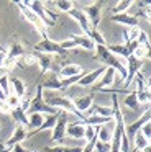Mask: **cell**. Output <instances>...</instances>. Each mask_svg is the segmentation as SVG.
I'll return each instance as SVG.
<instances>
[{"mask_svg": "<svg viewBox=\"0 0 151 152\" xmlns=\"http://www.w3.org/2000/svg\"><path fill=\"white\" fill-rule=\"evenodd\" d=\"M59 46H61V49L64 51V53H67V51H72V49H76V43L74 41L71 39V38H69V39H64V41H61V43H59Z\"/></svg>", "mask_w": 151, "mask_h": 152, "instance_id": "obj_40", "label": "cell"}, {"mask_svg": "<svg viewBox=\"0 0 151 152\" xmlns=\"http://www.w3.org/2000/svg\"><path fill=\"white\" fill-rule=\"evenodd\" d=\"M0 129H2V126H0Z\"/></svg>", "mask_w": 151, "mask_h": 152, "instance_id": "obj_51", "label": "cell"}, {"mask_svg": "<svg viewBox=\"0 0 151 152\" xmlns=\"http://www.w3.org/2000/svg\"><path fill=\"white\" fill-rule=\"evenodd\" d=\"M113 118H104V116H97V115H89L85 116V123L84 124L94 126V128H98V126H104L107 123H110Z\"/></svg>", "mask_w": 151, "mask_h": 152, "instance_id": "obj_25", "label": "cell"}, {"mask_svg": "<svg viewBox=\"0 0 151 152\" xmlns=\"http://www.w3.org/2000/svg\"><path fill=\"white\" fill-rule=\"evenodd\" d=\"M41 87H43V90L46 88V90H54V92H61V90H62L61 80H59L58 77H53V79H49V80H46V82H43Z\"/></svg>", "mask_w": 151, "mask_h": 152, "instance_id": "obj_30", "label": "cell"}, {"mask_svg": "<svg viewBox=\"0 0 151 152\" xmlns=\"http://www.w3.org/2000/svg\"><path fill=\"white\" fill-rule=\"evenodd\" d=\"M131 141H133V149L138 151V152H143L144 149L150 147V141H148L146 137H143L140 132H136V134L131 137Z\"/></svg>", "mask_w": 151, "mask_h": 152, "instance_id": "obj_26", "label": "cell"}, {"mask_svg": "<svg viewBox=\"0 0 151 152\" xmlns=\"http://www.w3.org/2000/svg\"><path fill=\"white\" fill-rule=\"evenodd\" d=\"M43 121H44V115H39V113H28V128H33V131L38 129L39 126L43 124Z\"/></svg>", "mask_w": 151, "mask_h": 152, "instance_id": "obj_28", "label": "cell"}, {"mask_svg": "<svg viewBox=\"0 0 151 152\" xmlns=\"http://www.w3.org/2000/svg\"><path fill=\"white\" fill-rule=\"evenodd\" d=\"M95 151L97 152H110V144H105V142H95Z\"/></svg>", "mask_w": 151, "mask_h": 152, "instance_id": "obj_44", "label": "cell"}, {"mask_svg": "<svg viewBox=\"0 0 151 152\" xmlns=\"http://www.w3.org/2000/svg\"><path fill=\"white\" fill-rule=\"evenodd\" d=\"M23 61H25L26 66H36V54H25Z\"/></svg>", "mask_w": 151, "mask_h": 152, "instance_id": "obj_43", "label": "cell"}, {"mask_svg": "<svg viewBox=\"0 0 151 152\" xmlns=\"http://www.w3.org/2000/svg\"><path fill=\"white\" fill-rule=\"evenodd\" d=\"M95 142H97V139H92V141L85 142V145L82 147V152H94L95 151Z\"/></svg>", "mask_w": 151, "mask_h": 152, "instance_id": "obj_45", "label": "cell"}, {"mask_svg": "<svg viewBox=\"0 0 151 152\" xmlns=\"http://www.w3.org/2000/svg\"><path fill=\"white\" fill-rule=\"evenodd\" d=\"M151 93H150V87L144 88L143 92H136V98H138V103L140 105H150V98H151Z\"/></svg>", "mask_w": 151, "mask_h": 152, "instance_id": "obj_35", "label": "cell"}, {"mask_svg": "<svg viewBox=\"0 0 151 152\" xmlns=\"http://www.w3.org/2000/svg\"><path fill=\"white\" fill-rule=\"evenodd\" d=\"M8 83H10V93L16 95L18 98L25 96V93H26V85H25V82H23L20 77H10Z\"/></svg>", "mask_w": 151, "mask_h": 152, "instance_id": "obj_18", "label": "cell"}, {"mask_svg": "<svg viewBox=\"0 0 151 152\" xmlns=\"http://www.w3.org/2000/svg\"><path fill=\"white\" fill-rule=\"evenodd\" d=\"M67 113L59 111L56 126L51 129V142H62L66 137V126H67Z\"/></svg>", "mask_w": 151, "mask_h": 152, "instance_id": "obj_4", "label": "cell"}, {"mask_svg": "<svg viewBox=\"0 0 151 152\" xmlns=\"http://www.w3.org/2000/svg\"><path fill=\"white\" fill-rule=\"evenodd\" d=\"M28 113H39V115H58L59 110L56 108H51V106L46 103L44 96H43V87L41 83L36 85V93L35 96L31 98V103H30V108H28Z\"/></svg>", "mask_w": 151, "mask_h": 152, "instance_id": "obj_1", "label": "cell"}, {"mask_svg": "<svg viewBox=\"0 0 151 152\" xmlns=\"http://www.w3.org/2000/svg\"><path fill=\"white\" fill-rule=\"evenodd\" d=\"M112 136H113V119L110 123L104 126H98L97 128V141L98 142H105V144H110Z\"/></svg>", "mask_w": 151, "mask_h": 152, "instance_id": "obj_15", "label": "cell"}, {"mask_svg": "<svg viewBox=\"0 0 151 152\" xmlns=\"http://www.w3.org/2000/svg\"><path fill=\"white\" fill-rule=\"evenodd\" d=\"M110 21H113V23H120V25H125V26H128V28L138 26V17H135V15H128V13L113 15V17H110Z\"/></svg>", "mask_w": 151, "mask_h": 152, "instance_id": "obj_19", "label": "cell"}, {"mask_svg": "<svg viewBox=\"0 0 151 152\" xmlns=\"http://www.w3.org/2000/svg\"><path fill=\"white\" fill-rule=\"evenodd\" d=\"M104 70H105V67L100 66V67H97L95 70H92V72L84 74V75L79 79L77 85H79V87H92V85H94V83L98 80V77L104 74Z\"/></svg>", "mask_w": 151, "mask_h": 152, "instance_id": "obj_12", "label": "cell"}, {"mask_svg": "<svg viewBox=\"0 0 151 152\" xmlns=\"http://www.w3.org/2000/svg\"><path fill=\"white\" fill-rule=\"evenodd\" d=\"M59 115V113H58ZM58 115H49L44 118V121H43V124L39 126L38 129H35V131H30L28 134H26V139L33 137V136H36L38 132H43V131H51L53 128L56 126V121H58Z\"/></svg>", "mask_w": 151, "mask_h": 152, "instance_id": "obj_16", "label": "cell"}, {"mask_svg": "<svg viewBox=\"0 0 151 152\" xmlns=\"http://www.w3.org/2000/svg\"><path fill=\"white\" fill-rule=\"evenodd\" d=\"M44 152H82V147H76V145H64L59 144L54 147H44Z\"/></svg>", "mask_w": 151, "mask_h": 152, "instance_id": "obj_27", "label": "cell"}, {"mask_svg": "<svg viewBox=\"0 0 151 152\" xmlns=\"http://www.w3.org/2000/svg\"><path fill=\"white\" fill-rule=\"evenodd\" d=\"M107 49L115 57H120V59H128V56H130V53H128L125 44H107Z\"/></svg>", "mask_w": 151, "mask_h": 152, "instance_id": "obj_23", "label": "cell"}, {"mask_svg": "<svg viewBox=\"0 0 151 152\" xmlns=\"http://www.w3.org/2000/svg\"><path fill=\"white\" fill-rule=\"evenodd\" d=\"M5 98H7V95L2 92V90H0V100H2V102H5Z\"/></svg>", "mask_w": 151, "mask_h": 152, "instance_id": "obj_48", "label": "cell"}, {"mask_svg": "<svg viewBox=\"0 0 151 152\" xmlns=\"http://www.w3.org/2000/svg\"><path fill=\"white\" fill-rule=\"evenodd\" d=\"M54 4H56V7H58V10L64 12V13H69V12L76 7V2H72V0H58Z\"/></svg>", "mask_w": 151, "mask_h": 152, "instance_id": "obj_32", "label": "cell"}, {"mask_svg": "<svg viewBox=\"0 0 151 152\" xmlns=\"http://www.w3.org/2000/svg\"><path fill=\"white\" fill-rule=\"evenodd\" d=\"M148 54H150V49H146V48H143V46H138L136 49L131 53V56L135 57V59H138V61H148Z\"/></svg>", "mask_w": 151, "mask_h": 152, "instance_id": "obj_33", "label": "cell"}, {"mask_svg": "<svg viewBox=\"0 0 151 152\" xmlns=\"http://www.w3.org/2000/svg\"><path fill=\"white\" fill-rule=\"evenodd\" d=\"M84 74V69H82V66H79V64H66V66L61 67V70H59V75L58 79H69V77H76V75H82Z\"/></svg>", "mask_w": 151, "mask_h": 152, "instance_id": "obj_14", "label": "cell"}, {"mask_svg": "<svg viewBox=\"0 0 151 152\" xmlns=\"http://www.w3.org/2000/svg\"><path fill=\"white\" fill-rule=\"evenodd\" d=\"M7 53V59H13V61H18L20 57H23L26 54L25 48H23V44L20 43V41L13 39L12 43L8 44V49H5Z\"/></svg>", "mask_w": 151, "mask_h": 152, "instance_id": "obj_13", "label": "cell"}, {"mask_svg": "<svg viewBox=\"0 0 151 152\" xmlns=\"http://www.w3.org/2000/svg\"><path fill=\"white\" fill-rule=\"evenodd\" d=\"M133 4H135V2H131V0H121V2H118V4L112 8V13H113V15L127 13V10L133 7Z\"/></svg>", "mask_w": 151, "mask_h": 152, "instance_id": "obj_29", "label": "cell"}, {"mask_svg": "<svg viewBox=\"0 0 151 152\" xmlns=\"http://www.w3.org/2000/svg\"><path fill=\"white\" fill-rule=\"evenodd\" d=\"M51 64H53V57L51 56L36 53V66H39V69H41L39 75H44V74L51 69Z\"/></svg>", "mask_w": 151, "mask_h": 152, "instance_id": "obj_21", "label": "cell"}, {"mask_svg": "<svg viewBox=\"0 0 151 152\" xmlns=\"http://www.w3.org/2000/svg\"><path fill=\"white\" fill-rule=\"evenodd\" d=\"M35 51L39 54H48V56H53V54H66L64 51L61 49L58 41H53V39H49V38L41 39L38 44H35Z\"/></svg>", "mask_w": 151, "mask_h": 152, "instance_id": "obj_6", "label": "cell"}, {"mask_svg": "<svg viewBox=\"0 0 151 152\" xmlns=\"http://www.w3.org/2000/svg\"><path fill=\"white\" fill-rule=\"evenodd\" d=\"M94 93H90V95H85V96H79V98H74L72 100V103H74V108L77 110V113H81L82 116L87 115L89 110L92 108V105H94Z\"/></svg>", "mask_w": 151, "mask_h": 152, "instance_id": "obj_10", "label": "cell"}, {"mask_svg": "<svg viewBox=\"0 0 151 152\" xmlns=\"http://www.w3.org/2000/svg\"><path fill=\"white\" fill-rule=\"evenodd\" d=\"M30 103H31V96H21V98H20V106L18 108L20 110H23V111L26 113V115H28V108H30Z\"/></svg>", "mask_w": 151, "mask_h": 152, "instance_id": "obj_41", "label": "cell"}, {"mask_svg": "<svg viewBox=\"0 0 151 152\" xmlns=\"http://www.w3.org/2000/svg\"><path fill=\"white\" fill-rule=\"evenodd\" d=\"M26 134H28V129L21 124H16L13 132H12V136L5 141V145L7 147H12L15 144H21L23 141H26Z\"/></svg>", "mask_w": 151, "mask_h": 152, "instance_id": "obj_11", "label": "cell"}, {"mask_svg": "<svg viewBox=\"0 0 151 152\" xmlns=\"http://www.w3.org/2000/svg\"><path fill=\"white\" fill-rule=\"evenodd\" d=\"M140 134L143 136V137H146L148 141L151 139V123H150V121L144 123V124H143V128L140 129Z\"/></svg>", "mask_w": 151, "mask_h": 152, "instance_id": "obj_42", "label": "cell"}, {"mask_svg": "<svg viewBox=\"0 0 151 152\" xmlns=\"http://www.w3.org/2000/svg\"><path fill=\"white\" fill-rule=\"evenodd\" d=\"M5 105L8 106L10 110L18 108V106H20V98L16 95H13V93H8V95H7V98H5Z\"/></svg>", "mask_w": 151, "mask_h": 152, "instance_id": "obj_36", "label": "cell"}, {"mask_svg": "<svg viewBox=\"0 0 151 152\" xmlns=\"http://www.w3.org/2000/svg\"><path fill=\"white\" fill-rule=\"evenodd\" d=\"M10 152H30L26 147H23V144H15L10 147Z\"/></svg>", "mask_w": 151, "mask_h": 152, "instance_id": "obj_46", "label": "cell"}, {"mask_svg": "<svg viewBox=\"0 0 151 152\" xmlns=\"http://www.w3.org/2000/svg\"><path fill=\"white\" fill-rule=\"evenodd\" d=\"M140 31H141L140 26H133V28H130V30H125V31H123L125 41H136V38H138V34H140Z\"/></svg>", "mask_w": 151, "mask_h": 152, "instance_id": "obj_34", "label": "cell"}, {"mask_svg": "<svg viewBox=\"0 0 151 152\" xmlns=\"http://www.w3.org/2000/svg\"><path fill=\"white\" fill-rule=\"evenodd\" d=\"M46 103H48L51 108H56V110H59V111L79 116V118H81V123H85V116H82L81 113H77V110L74 108V103H72V98H69V96H66V95L53 96V98H49Z\"/></svg>", "mask_w": 151, "mask_h": 152, "instance_id": "obj_2", "label": "cell"}, {"mask_svg": "<svg viewBox=\"0 0 151 152\" xmlns=\"http://www.w3.org/2000/svg\"><path fill=\"white\" fill-rule=\"evenodd\" d=\"M84 75V74H82ZM82 75H76V77H69V79H61V85H62V90H67L71 85H74V83L79 82V79H81Z\"/></svg>", "mask_w": 151, "mask_h": 152, "instance_id": "obj_38", "label": "cell"}, {"mask_svg": "<svg viewBox=\"0 0 151 152\" xmlns=\"http://www.w3.org/2000/svg\"><path fill=\"white\" fill-rule=\"evenodd\" d=\"M30 152H36V151H30Z\"/></svg>", "mask_w": 151, "mask_h": 152, "instance_id": "obj_50", "label": "cell"}, {"mask_svg": "<svg viewBox=\"0 0 151 152\" xmlns=\"http://www.w3.org/2000/svg\"><path fill=\"white\" fill-rule=\"evenodd\" d=\"M10 116L13 118V121H15L16 124H21V126H25L26 129H30L28 128V115H26L23 110H20V108L10 110Z\"/></svg>", "mask_w": 151, "mask_h": 152, "instance_id": "obj_22", "label": "cell"}, {"mask_svg": "<svg viewBox=\"0 0 151 152\" xmlns=\"http://www.w3.org/2000/svg\"><path fill=\"white\" fill-rule=\"evenodd\" d=\"M136 43L140 44V46H143V48H146V49H150V38H148V34L144 33L143 30L140 31V34H138Z\"/></svg>", "mask_w": 151, "mask_h": 152, "instance_id": "obj_39", "label": "cell"}, {"mask_svg": "<svg viewBox=\"0 0 151 152\" xmlns=\"http://www.w3.org/2000/svg\"><path fill=\"white\" fill-rule=\"evenodd\" d=\"M71 39L76 43L77 48H84V49H87V51H94L95 49V44L92 43L90 38L85 36V34H72Z\"/></svg>", "mask_w": 151, "mask_h": 152, "instance_id": "obj_20", "label": "cell"}, {"mask_svg": "<svg viewBox=\"0 0 151 152\" xmlns=\"http://www.w3.org/2000/svg\"><path fill=\"white\" fill-rule=\"evenodd\" d=\"M123 103H125V106H128L130 110H136L138 108V98H136V92L135 90H130V92L125 95V100H123Z\"/></svg>", "mask_w": 151, "mask_h": 152, "instance_id": "obj_31", "label": "cell"}, {"mask_svg": "<svg viewBox=\"0 0 151 152\" xmlns=\"http://www.w3.org/2000/svg\"><path fill=\"white\" fill-rule=\"evenodd\" d=\"M84 139H85V142L92 141V139H97V128H94V126H89V124H85Z\"/></svg>", "mask_w": 151, "mask_h": 152, "instance_id": "obj_37", "label": "cell"}, {"mask_svg": "<svg viewBox=\"0 0 151 152\" xmlns=\"http://www.w3.org/2000/svg\"><path fill=\"white\" fill-rule=\"evenodd\" d=\"M84 12V15L87 17V20L90 21L92 28H97L98 23L102 20V2H95L92 5H87V7L81 8Z\"/></svg>", "mask_w": 151, "mask_h": 152, "instance_id": "obj_8", "label": "cell"}, {"mask_svg": "<svg viewBox=\"0 0 151 152\" xmlns=\"http://www.w3.org/2000/svg\"><path fill=\"white\" fill-rule=\"evenodd\" d=\"M0 48H2V46H0Z\"/></svg>", "mask_w": 151, "mask_h": 152, "instance_id": "obj_52", "label": "cell"}, {"mask_svg": "<svg viewBox=\"0 0 151 152\" xmlns=\"http://www.w3.org/2000/svg\"><path fill=\"white\" fill-rule=\"evenodd\" d=\"M2 152H10V147H7L5 151H2Z\"/></svg>", "mask_w": 151, "mask_h": 152, "instance_id": "obj_49", "label": "cell"}, {"mask_svg": "<svg viewBox=\"0 0 151 152\" xmlns=\"http://www.w3.org/2000/svg\"><path fill=\"white\" fill-rule=\"evenodd\" d=\"M67 15H69V17H71L74 21H77V23H79V26H81V30H82V34H85V36H89V34H90V31L94 30V28H92L90 21L87 20V17L84 15V12H82L81 8L74 7Z\"/></svg>", "mask_w": 151, "mask_h": 152, "instance_id": "obj_9", "label": "cell"}, {"mask_svg": "<svg viewBox=\"0 0 151 152\" xmlns=\"http://www.w3.org/2000/svg\"><path fill=\"white\" fill-rule=\"evenodd\" d=\"M84 131H85V124L84 123H67L66 126V136L72 139H84Z\"/></svg>", "mask_w": 151, "mask_h": 152, "instance_id": "obj_17", "label": "cell"}, {"mask_svg": "<svg viewBox=\"0 0 151 152\" xmlns=\"http://www.w3.org/2000/svg\"><path fill=\"white\" fill-rule=\"evenodd\" d=\"M115 82H117V72H115L113 69H110V67H105L104 74L98 77V80L92 87H94V90H100L102 92V90L110 88Z\"/></svg>", "mask_w": 151, "mask_h": 152, "instance_id": "obj_7", "label": "cell"}, {"mask_svg": "<svg viewBox=\"0 0 151 152\" xmlns=\"http://www.w3.org/2000/svg\"><path fill=\"white\" fill-rule=\"evenodd\" d=\"M15 5L18 7V10L21 12V15H23V18H25L28 23H31L33 26L36 28V31H38L39 34H41V39H46V38H49L48 36V28L44 26V25L41 23V20H39L38 17H36L35 13H33L31 10H30L28 7L25 5V2H15Z\"/></svg>", "mask_w": 151, "mask_h": 152, "instance_id": "obj_3", "label": "cell"}, {"mask_svg": "<svg viewBox=\"0 0 151 152\" xmlns=\"http://www.w3.org/2000/svg\"><path fill=\"white\" fill-rule=\"evenodd\" d=\"M5 59H7V53H5V49H3V48H0V67H3Z\"/></svg>", "mask_w": 151, "mask_h": 152, "instance_id": "obj_47", "label": "cell"}, {"mask_svg": "<svg viewBox=\"0 0 151 152\" xmlns=\"http://www.w3.org/2000/svg\"><path fill=\"white\" fill-rule=\"evenodd\" d=\"M89 115H97V116H104V118H113V111L110 106H102V105H92V108L89 110Z\"/></svg>", "mask_w": 151, "mask_h": 152, "instance_id": "obj_24", "label": "cell"}, {"mask_svg": "<svg viewBox=\"0 0 151 152\" xmlns=\"http://www.w3.org/2000/svg\"><path fill=\"white\" fill-rule=\"evenodd\" d=\"M150 119H151V110H150V106H146L144 113L140 116V118L135 119L133 123H130V124H125V134H127V137L131 139L136 132H140V129L143 128V124L148 123Z\"/></svg>", "mask_w": 151, "mask_h": 152, "instance_id": "obj_5", "label": "cell"}]
</instances>
